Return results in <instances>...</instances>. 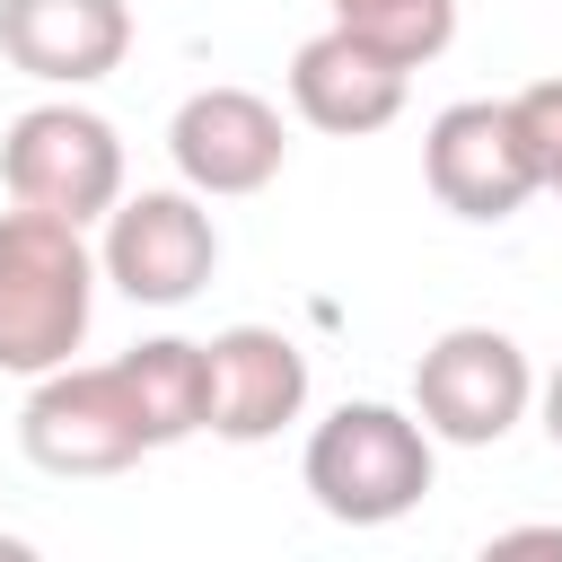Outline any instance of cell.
<instances>
[{
	"instance_id": "cell-11",
	"label": "cell",
	"mask_w": 562,
	"mask_h": 562,
	"mask_svg": "<svg viewBox=\"0 0 562 562\" xmlns=\"http://www.w3.org/2000/svg\"><path fill=\"white\" fill-rule=\"evenodd\" d=\"M0 53L44 88H97L132 53V0H0Z\"/></svg>"
},
{
	"instance_id": "cell-1",
	"label": "cell",
	"mask_w": 562,
	"mask_h": 562,
	"mask_svg": "<svg viewBox=\"0 0 562 562\" xmlns=\"http://www.w3.org/2000/svg\"><path fill=\"white\" fill-rule=\"evenodd\" d=\"M97 246L61 211H0V378H44L88 342L97 316Z\"/></svg>"
},
{
	"instance_id": "cell-5",
	"label": "cell",
	"mask_w": 562,
	"mask_h": 562,
	"mask_svg": "<svg viewBox=\"0 0 562 562\" xmlns=\"http://www.w3.org/2000/svg\"><path fill=\"white\" fill-rule=\"evenodd\" d=\"M0 184H9V202L61 211V220L88 228V220H105L123 202V132L97 105H79V97H44V105H26L9 123Z\"/></svg>"
},
{
	"instance_id": "cell-3",
	"label": "cell",
	"mask_w": 562,
	"mask_h": 562,
	"mask_svg": "<svg viewBox=\"0 0 562 562\" xmlns=\"http://www.w3.org/2000/svg\"><path fill=\"white\" fill-rule=\"evenodd\" d=\"M18 448H26L44 474H123V465L158 457L149 413H140L123 360H61V369L26 378Z\"/></svg>"
},
{
	"instance_id": "cell-13",
	"label": "cell",
	"mask_w": 562,
	"mask_h": 562,
	"mask_svg": "<svg viewBox=\"0 0 562 562\" xmlns=\"http://www.w3.org/2000/svg\"><path fill=\"white\" fill-rule=\"evenodd\" d=\"M334 9V26H351V35H369V44H386L395 61H439L448 53V35H457V0H325Z\"/></svg>"
},
{
	"instance_id": "cell-2",
	"label": "cell",
	"mask_w": 562,
	"mask_h": 562,
	"mask_svg": "<svg viewBox=\"0 0 562 562\" xmlns=\"http://www.w3.org/2000/svg\"><path fill=\"white\" fill-rule=\"evenodd\" d=\"M430 474H439L430 422L404 413V404H378V395L334 404L307 430V457H299V483L334 527H395L404 509H422Z\"/></svg>"
},
{
	"instance_id": "cell-12",
	"label": "cell",
	"mask_w": 562,
	"mask_h": 562,
	"mask_svg": "<svg viewBox=\"0 0 562 562\" xmlns=\"http://www.w3.org/2000/svg\"><path fill=\"white\" fill-rule=\"evenodd\" d=\"M123 378H132V395H140L158 448L211 430V351H202V342H184V334H149V342L123 351Z\"/></svg>"
},
{
	"instance_id": "cell-15",
	"label": "cell",
	"mask_w": 562,
	"mask_h": 562,
	"mask_svg": "<svg viewBox=\"0 0 562 562\" xmlns=\"http://www.w3.org/2000/svg\"><path fill=\"white\" fill-rule=\"evenodd\" d=\"M492 553H562V527H501Z\"/></svg>"
},
{
	"instance_id": "cell-16",
	"label": "cell",
	"mask_w": 562,
	"mask_h": 562,
	"mask_svg": "<svg viewBox=\"0 0 562 562\" xmlns=\"http://www.w3.org/2000/svg\"><path fill=\"white\" fill-rule=\"evenodd\" d=\"M536 413H544V439L562 448V369H553V378H536Z\"/></svg>"
},
{
	"instance_id": "cell-4",
	"label": "cell",
	"mask_w": 562,
	"mask_h": 562,
	"mask_svg": "<svg viewBox=\"0 0 562 562\" xmlns=\"http://www.w3.org/2000/svg\"><path fill=\"white\" fill-rule=\"evenodd\" d=\"M422 184H430L439 211H457L474 228L518 220L544 193V167H536L518 97H457V105H439L430 132H422Z\"/></svg>"
},
{
	"instance_id": "cell-8",
	"label": "cell",
	"mask_w": 562,
	"mask_h": 562,
	"mask_svg": "<svg viewBox=\"0 0 562 562\" xmlns=\"http://www.w3.org/2000/svg\"><path fill=\"white\" fill-rule=\"evenodd\" d=\"M167 158L176 176L202 193V202H237V193H263L290 158V132H281V105L255 97V88H193L167 123Z\"/></svg>"
},
{
	"instance_id": "cell-10",
	"label": "cell",
	"mask_w": 562,
	"mask_h": 562,
	"mask_svg": "<svg viewBox=\"0 0 562 562\" xmlns=\"http://www.w3.org/2000/svg\"><path fill=\"white\" fill-rule=\"evenodd\" d=\"M202 351H211V439L255 448L307 413V351L281 325H220Z\"/></svg>"
},
{
	"instance_id": "cell-6",
	"label": "cell",
	"mask_w": 562,
	"mask_h": 562,
	"mask_svg": "<svg viewBox=\"0 0 562 562\" xmlns=\"http://www.w3.org/2000/svg\"><path fill=\"white\" fill-rule=\"evenodd\" d=\"M536 404V360L501 325H448L413 360V413L439 448H501Z\"/></svg>"
},
{
	"instance_id": "cell-14",
	"label": "cell",
	"mask_w": 562,
	"mask_h": 562,
	"mask_svg": "<svg viewBox=\"0 0 562 562\" xmlns=\"http://www.w3.org/2000/svg\"><path fill=\"white\" fill-rule=\"evenodd\" d=\"M518 114H527V140H536L544 193H562V79H536V88H518Z\"/></svg>"
},
{
	"instance_id": "cell-9",
	"label": "cell",
	"mask_w": 562,
	"mask_h": 562,
	"mask_svg": "<svg viewBox=\"0 0 562 562\" xmlns=\"http://www.w3.org/2000/svg\"><path fill=\"white\" fill-rule=\"evenodd\" d=\"M404 97H413V61H395L386 44H369L351 26H325L290 53V105H299V123H316L334 140L386 132L404 114Z\"/></svg>"
},
{
	"instance_id": "cell-7",
	"label": "cell",
	"mask_w": 562,
	"mask_h": 562,
	"mask_svg": "<svg viewBox=\"0 0 562 562\" xmlns=\"http://www.w3.org/2000/svg\"><path fill=\"white\" fill-rule=\"evenodd\" d=\"M97 263L132 307H184L220 272V228H211L193 184H149V193H123L105 211Z\"/></svg>"
}]
</instances>
